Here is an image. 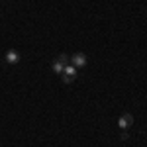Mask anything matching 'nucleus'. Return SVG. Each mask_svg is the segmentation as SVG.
I'll list each match as a JSON object with an SVG mask.
<instances>
[{"instance_id": "20e7f679", "label": "nucleus", "mask_w": 147, "mask_h": 147, "mask_svg": "<svg viewBox=\"0 0 147 147\" xmlns=\"http://www.w3.org/2000/svg\"><path fill=\"white\" fill-rule=\"evenodd\" d=\"M118 124H120V127H122V129H127L129 125L134 124V116H131L129 112L122 114V116H120V120H118Z\"/></svg>"}, {"instance_id": "7ed1b4c3", "label": "nucleus", "mask_w": 147, "mask_h": 147, "mask_svg": "<svg viewBox=\"0 0 147 147\" xmlns=\"http://www.w3.org/2000/svg\"><path fill=\"white\" fill-rule=\"evenodd\" d=\"M86 61H88V59H86V55H84V53H75V55L71 57V63H73V67H84V65H86Z\"/></svg>"}, {"instance_id": "423d86ee", "label": "nucleus", "mask_w": 147, "mask_h": 147, "mask_svg": "<svg viewBox=\"0 0 147 147\" xmlns=\"http://www.w3.org/2000/svg\"><path fill=\"white\" fill-rule=\"evenodd\" d=\"M127 137H129V136H127V131H125V129H122V134H120V139H124V141H125Z\"/></svg>"}, {"instance_id": "f257e3e1", "label": "nucleus", "mask_w": 147, "mask_h": 147, "mask_svg": "<svg viewBox=\"0 0 147 147\" xmlns=\"http://www.w3.org/2000/svg\"><path fill=\"white\" fill-rule=\"evenodd\" d=\"M69 59H71V57L63 53V55H59L55 61H53V65H51V67H53V71H55L57 75H61V73H63V69L69 65Z\"/></svg>"}, {"instance_id": "f03ea898", "label": "nucleus", "mask_w": 147, "mask_h": 147, "mask_svg": "<svg viewBox=\"0 0 147 147\" xmlns=\"http://www.w3.org/2000/svg\"><path fill=\"white\" fill-rule=\"evenodd\" d=\"M77 67H73V65H67V67L63 69V73H61V79L63 82H73V80L77 79Z\"/></svg>"}, {"instance_id": "39448f33", "label": "nucleus", "mask_w": 147, "mask_h": 147, "mask_svg": "<svg viewBox=\"0 0 147 147\" xmlns=\"http://www.w3.org/2000/svg\"><path fill=\"white\" fill-rule=\"evenodd\" d=\"M4 59H6V63H10V65H16V63L20 61V53H18L16 49H10V51L6 53V57H4Z\"/></svg>"}]
</instances>
